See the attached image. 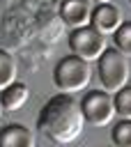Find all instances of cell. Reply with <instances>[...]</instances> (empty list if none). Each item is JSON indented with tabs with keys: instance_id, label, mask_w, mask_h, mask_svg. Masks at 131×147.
<instances>
[{
	"instance_id": "cell-1",
	"label": "cell",
	"mask_w": 131,
	"mask_h": 147,
	"mask_svg": "<svg viewBox=\"0 0 131 147\" xmlns=\"http://www.w3.org/2000/svg\"><path fill=\"white\" fill-rule=\"evenodd\" d=\"M83 126H85V115H83L80 101H76L74 94L69 92H60L51 96L39 110L37 129L46 140L55 145L74 142L83 133Z\"/></svg>"
},
{
	"instance_id": "cell-2",
	"label": "cell",
	"mask_w": 131,
	"mask_h": 147,
	"mask_svg": "<svg viewBox=\"0 0 131 147\" xmlns=\"http://www.w3.org/2000/svg\"><path fill=\"white\" fill-rule=\"evenodd\" d=\"M97 76H99V83L106 92L115 94L120 87H124L129 83V76H131V67H129V57L117 51L115 46L113 48H106L101 53V57L97 60Z\"/></svg>"
},
{
	"instance_id": "cell-3",
	"label": "cell",
	"mask_w": 131,
	"mask_h": 147,
	"mask_svg": "<svg viewBox=\"0 0 131 147\" xmlns=\"http://www.w3.org/2000/svg\"><path fill=\"white\" fill-rule=\"evenodd\" d=\"M53 80L57 85L60 92H83L87 90L90 80H92V69H90V62L78 57V55H64L57 64H55V71H53Z\"/></svg>"
},
{
	"instance_id": "cell-4",
	"label": "cell",
	"mask_w": 131,
	"mask_h": 147,
	"mask_svg": "<svg viewBox=\"0 0 131 147\" xmlns=\"http://www.w3.org/2000/svg\"><path fill=\"white\" fill-rule=\"evenodd\" d=\"M106 34L99 32L92 23L80 25V28H71L69 32V51L87 62H97L101 57V53L106 51Z\"/></svg>"
},
{
	"instance_id": "cell-5",
	"label": "cell",
	"mask_w": 131,
	"mask_h": 147,
	"mask_svg": "<svg viewBox=\"0 0 131 147\" xmlns=\"http://www.w3.org/2000/svg\"><path fill=\"white\" fill-rule=\"evenodd\" d=\"M80 108H83L85 122L90 126H106L117 115L115 99L106 90H87L83 94V99H80Z\"/></svg>"
},
{
	"instance_id": "cell-6",
	"label": "cell",
	"mask_w": 131,
	"mask_h": 147,
	"mask_svg": "<svg viewBox=\"0 0 131 147\" xmlns=\"http://www.w3.org/2000/svg\"><path fill=\"white\" fill-rule=\"evenodd\" d=\"M90 23L103 32V34H115V30L124 23L122 18V11L113 5V2H97L92 7V16H90Z\"/></svg>"
},
{
	"instance_id": "cell-7",
	"label": "cell",
	"mask_w": 131,
	"mask_h": 147,
	"mask_svg": "<svg viewBox=\"0 0 131 147\" xmlns=\"http://www.w3.org/2000/svg\"><path fill=\"white\" fill-rule=\"evenodd\" d=\"M92 16V0H62L60 2V18L69 28L87 25Z\"/></svg>"
},
{
	"instance_id": "cell-8",
	"label": "cell",
	"mask_w": 131,
	"mask_h": 147,
	"mask_svg": "<svg viewBox=\"0 0 131 147\" xmlns=\"http://www.w3.org/2000/svg\"><path fill=\"white\" fill-rule=\"evenodd\" d=\"M37 138L25 124H7L0 129V147H34Z\"/></svg>"
},
{
	"instance_id": "cell-9",
	"label": "cell",
	"mask_w": 131,
	"mask_h": 147,
	"mask_svg": "<svg viewBox=\"0 0 131 147\" xmlns=\"http://www.w3.org/2000/svg\"><path fill=\"white\" fill-rule=\"evenodd\" d=\"M30 99V87L21 80H14L9 83L5 90H0V103H2V110L5 113H16L21 110Z\"/></svg>"
},
{
	"instance_id": "cell-10",
	"label": "cell",
	"mask_w": 131,
	"mask_h": 147,
	"mask_svg": "<svg viewBox=\"0 0 131 147\" xmlns=\"http://www.w3.org/2000/svg\"><path fill=\"white\" fill-rule=\"evenodd\" d=\"M16 74H18V67H16L14 55L0 48V90H5L9 83H14Z\"/></svg>"
},
{
	"instance_id": "cell-11",
	"label": "cell",
	"mask_w": 131,
	"mask_h": 147,
	"mask_svg": "<svg viewBox=\"0 0 131 147\" xmlns=\"http://www.w3.org/2000/svg\"><path fill=\"white\" fill-rule=\"evenodd\" d=\"M113 142L117 147H131V117H122L113 124Z\"/></svg>"
},
{
	"instance_id": "cell-12",
	"label": "cell",
	"mask_w": 131,
	"mask_h": 147,
	"mask_svg": "<svg viewBox=\"0 0 131 147\" xmlns=\"http://www.w3.org/2000/svg\"><path fill=\"white\" fill-rule=\"evenodd\" d=\"M113 44H115L117 51H122L126 57H131V21H124V23L115 30Z\"/></svg>"
},
{
	"instance_id": "cell-13",
	"label": "cell",
	"mask_w": 131,
	"mask_h": 147,
	"mask_svg": "<svg viewBox=\"0 0 131 147\" xmlns=\"http://www.w3.org/2000/svg\"><path fill=\"white\" fill-rule=\"evenodd\" d=\"M113 99H115V110H117V115H120V117H131V85L126 83L124 87H120V90L113 94Z\"/></svg>"
},
{
	"instance_id": "cell-14",
	"label": "cell",
	"mask_w": 131,
	"mask_h": 147,
	"mask_svg": "<svg viewBox=\"0 0 131 147\" xmlns=\"http://www.w3.org/2000/svg\"><path fill=\"white\" fill-rule=\"evenodd\" d=\"M92 2H113V0H92Z\"/></svg>"
},
{
	"instance_id": "cell-15",
	"label": "cell",
	"mask_w": 131,
	"mask_h": 147,
	"mask_svg": "<svg viewBox=\"0 0 131 147\" xmlns=\"http://www.w3.org/2000/svg\"><path fill=\"white\" fill-rule=\"evenodd\" d=\"M2 113H5V110H2V103H0V117H2Z\"/></svg>"
},
{
	"instance_id": "cell-16",
	"label": "cell",
	"mask_w": 131,
	"mask_h": 147,
	"mask_svg": "<svg viewBox=\"0 0 131 147\" xmlns=\"http://www.w3.org/2000/svg\"><path fill=\"white\" fill-rule=\"evenodd\" d=\"M129 2H131V0H129Z\"/></svg>"
}]
</instances>
